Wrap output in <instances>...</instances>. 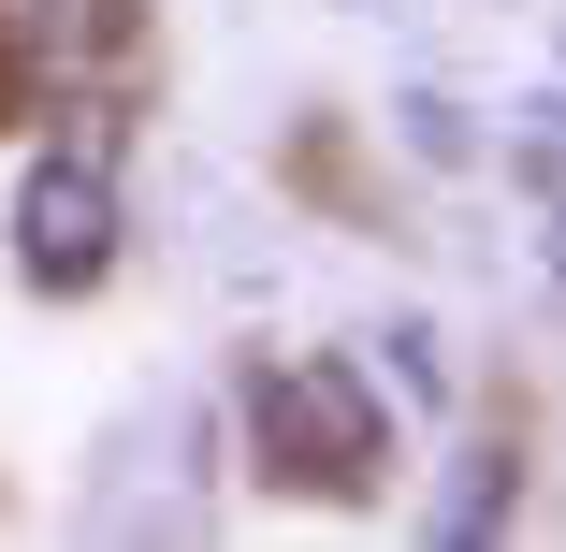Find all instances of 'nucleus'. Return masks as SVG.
<instances>
[{"label": "nucleus", "instance_id": "1", "mask_svg": "<svg viewBox=\"0 0 566 552\" xmlns=\"http://www.w3.org/2000/svg\"><path fill=\"white\" fill-rule=\"evenodd\" d=\"M248 451H262V480H291V494L364 509V494L392 480V407H378V378H364L349 350H305V364H262V378H248Z\"/></svg>", "mask_w": 566, "mask_h": 552}, {"label": "nucleus", "instance_id": "2", "mask_svg": "<svg viewBox=\"0 0 566 552\" xmlns=\"http://www.w3.org/2000/svg\"><path fill=\"white\" fill-rule=\"evenodd\" d=\"M15 277L59 291V305L117 277V160H102V132H73L59 160H30V189H15Z\"/></svg>", "mask_w": 566, "mask_h": 552}, {"label": "nucleus", "instance_id": "3", "mask_svg": "<svg viewBox=\"0 0 566 552\" xmlns=\"http://www.w3.org/2000/svg\"><path fill=\"white\" fill-rule=\"evenodd\" d=\"M44 44H59V0H0V73H44Z\"/></svg>", "mask_w": 566, "mask_h": 552}, {"label": "nucleus", "instance_id": "4", "mask_svg": "<svg viewBox=\"0 0 566 552\" xmlns=\"http://www.w3.org/2000/svg\"><path fill=\"white\" fill-rule=\"evenodd\" d=\"M15 87H30V73H0V117H15Z\"/></svg>", "mask_w": 566, "mask_h": 552}]
</instances>
